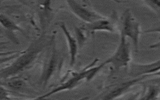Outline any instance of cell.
<instances>
[{"mask_svg":"<svg viewBox=\"0 0 160 100\" xmlns=\"http://www.w3.org/2000/svg\"><path fill=\"white\" fill-rule=\"evenodd\" d=\"M49 43L50 40L46 35H41L34 39L26 50L20 52V54L12 64L1 69V79L6 80L14 77L20 72L31 68Z\"/></svg>","mask_w":160,"mask_h":100,"instance_id":"6da1fadb","label":"cell"},{"mask_svg":"<svg viewBox=\"0 0 160 100\" xmlns=\"http://www.w3.org/2000/svg\"><path fill=\"white\" fill-rule=\"evenodd\" d=\"M98 62V59H95L91 62L89 64L87 65L84 69H81L79 71L75 72L71 74L70 78H69L66 81L63 82L60 84V86H58L57 88L52 89L51 91L48 92V93L41 96L42 98L46 99L48 97L58 93L59 92L64 91V90H70L77 86L83 79H86L87 81H91L96 74L101 71V69L106 66V63L103 62L99 66H94L96 63Z\"/></svg>","mask_w":160,"mask_h":100,"instance_id":"7a4b0ae2","label":"cell"},{"mask_svg":"<svg viewBox=\"0 0 160 100\" xmlns=\"http://www.w3.org/2000/svg\"><path fill=\"white\" fill-rule=\"evenodd\" d=\"M141 33L140 24L134 17L130 9H126L122 16L121 34L126 38L131 39L134 49L136 52L138 51L139 39Z\"/></svg>","mask_w":160,"mask_h":100,"instance_id":"3957f363","label":"cell"},{"mask_svg":"<svg viewBox=\"0 0 160 100\" xmlns=\"http://www.w3.org/2000/svg\"><path fill=\"white\" fill-rule=\"evenodd\" d=\"M131 61V53L129 43L126 38L121 34L120 41L114 54L108 58L104 62L111 64L116 69L121 68H128Z\"/></svg>","mask_w":160,"mask_h":100,"instance_id":"277c9868","label":"cell"},{"mask_svg":"<svg viewBox=\"0 0 160 100\" xmlns=\"http://www.w3.org/2000/svg\"><path fill=\"white\" fill-rule=\"evenodd\" d=\"M66 2L71 11L80 19L86 22V24L91 23L106 18L89 8L81 4L77 1L69 0L66 1Z\"/></svg>","mask_w":160,"mask_h":100,"instance_id":"5b68a950","label":"cell"},{"mask_svg":"<svg viewBox=\"0 0 160 100\" xmlns=\"http://www.w3.org/2000/svg\"><path fill=\"white\" fill-rule=\"evenodd\" d=\"M59 56L55 49L53 48L51 54L46 59L39 78V82L44 87L49 82L51 78L54 74L55 72L60 64Z\"/></svg>","mask_w":160,"mask_h":100,"instance_id":"8992f818","label":"cell"},{"mask_svg":"<svg viewBox=\"0 0 160 100\" xmlns=\"http://www.w3.org/2000/svg\"><path fill=\"white\" fill-rule=\"evenodd\" d=\"M129 69V74L133 78L148 75L160 77V59L147 64L133 63Z\"/></svg>","mask_w":160,"mask_h":100,"instance_id":"52a82bcc","label":"cell"},{"mask_svg":"<svg viewBox=\"0 0 160 100\" xmlns=\"http://www.w3.org/2000/svg\"><path fill=\"white\" fill-rule=\"evenodd\" d=\"M152 76L148 75L143 76L138 78H132L129 80L122 82L120 84L115 86L112 89H111L107 94H106L101 100H114L117 98L122 96L126 93L132 87L138 84L141 81L145 80L149 78H152Z\"/></svg>","mask_w":160,"mask_h":100,"instance_id":"ba28073f","label":"cell"},{"mask_svg":"<svg viewBox=\"0 0 160 100\" xmlns=\"http://www.w3.org/2000/svg\"><path fill=\"white\" fill-rule=\"evenodd\" d=\"M59 26L61 28V30L62 31L67 40L69 52L70 56L69 65L71 68H72L74 66V64L76 62V56L78 51V44L76 39L74 37H73L68 31L64 22H60Z\"/></svg>","mask_w":160,"mask_h":100,"instance_id":"9c48e42d","label":"cell"},{"mask_svg":"<svg viewBox=\"0 0 160 100\" xmlns=\"http://www.w3.org/2000/svg\"><path fill=\"white\" fill-rule=\"evenodd\" d=\"M84 30L89 31H108L113 32L115 31V26L111 20L106 18L96 21L91 23H88L84 24L82 28Z\"/></svg>","mask_w":160,"mask_h":100,"instance_id":"30bf717a","label":"cell"},{"mask_svg":"<svg viewBox=\"0 0 160 100\" xmlns=\"http://www.w3.org/2000/svg\"><path fill=\"white\" fill-rule=\"evenodd\" d=\"M0 21H1V26L4 29L9 31V32H14L18 31V32H20L24 36L28 37L25 31L23 29H22L19 26H18L16 23H15V22H14L12 19L7 17L6 15L3 14H1Z\"/></svg>","mask_w":160,"mask_h":100,"instance_id":"8fae6325","label":"cell"},{"mask_svg":"<svg viewBox=\"0 0 160 100\" xmlns=\"http://www.w3.org/2000/svg\"><path fill=\"white\" fill-rule=\"evenodd\" d=\"M160 99V88L154 84L147 86L139 100H159Z\"/></svg>","mask_w":160,"mask_h":100,"instance_id":"7c38bea8","label":"cell"},{"mask_svg":"<svg viewBox=\"0 0 160 100\" xmlns=\"http://www.w3.org/2000/svg\"><path fill=\"white\" fill-rule=\"evenodd\" d=\"M6 80V86L9 88L15 91H22L27 87V84L23 81V79L18 78L16 76L7 79Z\"/></svg>","mask_w":160,"mask_h":100,"instance_id":"4fadbf2b","label":"cell"},{"mask_svg":"<svg viewBox=\"0 0 160 100\" xmlns=\"http://www.w3.org/2000/svg\"><path fill=\"white\" fill-rule=\"evenodd\" d=\"M75 34L76 36V40L78 44V46L79 48H81L85 43V41L86 40V36L84 34L83 32V29L76 28H75Z\"/></svg>","mask_w":160,"mask_h":100,"instance_id":"5bb4252c","label":"cell"},{"mask_svg":"<svg viewBox=\"0 0 160 100\" xmlns=\"http://www.w3.org/2000/svg\"><path fill=\"white\" fill-rule=\"evenodd\" d=\"M142 2L160 16V1H145Z\"/></svg>","mask_w":160,"mask_h":100,"instance_id":"9a60e30c","label":"cell"},{"mask_svg":"<svg viewBox=\"0 0 160 100\" xmlns=\"http://www.w3.org/2000/svg\"><path fill=\"white\" fill-rule=\"evenodd\" d=\"M1 100H12L8 90L2 85L1 86Z\"/></svg>","mask_w":160,"mask_h":100,"instance_id":"2e32d148","label":"cell"},{"mask_svg":"<svg viewBox=\"0 0 160 100\" xmlns=\"http://www.w3.org/2000/svg\"><path fill=\"white\" fill-rule=\"evenodd\" d=\"M160 33V26L158 27H155L151 29H147L143 32V33Z\"/></svg>","mask_w":160,"mask_h":100,"instance_id":"e0dca14e","label":"cell"},{"mask_svg":"<svg viewBox=\"0 0 160 100\" xmlns=\"http://www.w3.org/2000/svg\"><path fill=\"white\" fill-rule=\"evenodd\" d=\"M141 95V92L138 91L132 94H131V96H129L126 100H139V97Z\"/></svg>","mask_w":160,"mask_h":100,"instance_id":"ac0fdd59","label":"cell"},{"mask_svg":"<svg viewBox=\"0 0 160 100\" xmlns=\"http://www.w3.org/2000/svg\"><path fill=\"white\" fill-rule=\"evenodd\" d=\"M28 100H46V99L42 98L41 96H39L38 98H34V99H28Z\"/></svg>","mask_w":160,"mask_h":100,"instance_id":"d6986e66","label":"cell"},{"mask_svg":"<svg viewBox=\"0 0 160 100\" xmlns=\"http://www.w3.org/2000/svg\"><path fill=\"white\" fill-rule=\"evenodd\" d=\"M89 98L88 96H85V97H83V98H82L78 99V100H88Z\"/></svg>","mask_w":160,"mask_h":100,"instance_id":"ffe728a7","label":"cell"}]
</instances>
